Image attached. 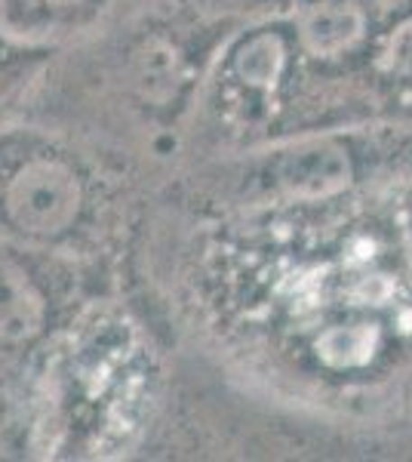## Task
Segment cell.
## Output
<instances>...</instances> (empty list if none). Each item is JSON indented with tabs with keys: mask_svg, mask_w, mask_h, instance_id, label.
<instances>
[{
	"mask_svg": "<svg viewBox=\"0 0 412 462\" xmlns=\"http://www.w3.org/2000/svg\"><path fill=\"white\" fill-rule=\"evenodd\" d=\"M388 56H391V69L400 71V74H412V25L400 28V34L391 41V50H388Z\"/></svg>",
	"mask_w": 412,
	"mask_h": 462,
	"instance_id": "cell-6",
	"label": "cell"
},
{
	"mask_svg": "<svg viewBox=\"0 0 412 462\" xmlns=\"http://www.w3.org/2000/svg\"><path fill=\"white\" fill-rule=\"evenodd\" d=\"M283 47L277 37L261 34L256 41H250L243 47V53L237 56V74L252 87H271L283 71Z\"/></svg>",
	"mask_w": 412,
	"mask_h": 462,
	"instance_id": "cell-5",
	"label": "cell"
},
{
	"mask_svg": "<svg viewBox=\"0 0 412 462\" xmlns=\"http://www.w3.org/2000/svg\"><path fill=\"white\" fill-rule=\"evenodd\" d=\"M80 182L65 163L32 161L6 189V216L19 231L34 237L62 235L78 219Z\"/></svg>",
	"mask_w": 412,
	"mask_h": 462,
	"instance_id": "cell-1",
	"label": "cell"
},
{
	"mask_svg": "<svg viewBox=\"0 0 412 462\" xmlns=\"http://www.w3.org/2000/svg\"><path fill=\"white\" fill-rule=\"evenodd\" d=\"M363 34V16L351 6L329 4L311 10L302 22V43L314 56H339Z\"/></svg>",
	"mask_w": 412,
	"mask_h": 462,
	"instance_id": "cell-3",
	"label": "cell"
},
{
	"mask_svg": "<svg viewBox=\"0 0 412 462\" xmlns=\"http://www.w3.org/2000/svg\"><path fill=\"white\" fill-rule=\"evenodd\" d=\"M43 296L28 274L0 259V342H25L43 324Z\"/></svg>",
	"mask_w": 412,
	"mask_h": 462,
	"instance_id": "cell-2",
	"label": "cell"
},
{
	"mask_svg": "<svg viewBox=\"0 0 412 462\" xmlns=\"http://www.w3.org/2000/svg\"><path fill=\"white\" fill-rule=\"evenodd\" d=\"M93 0H0V25L10 34H50L71 13H84Z\"/></svg>",
	"mask_w": 412,
	"mask_h": 462,
	"instance_id": "cell-4",
	"label": "cell"
}]
</instances>
